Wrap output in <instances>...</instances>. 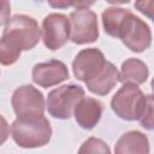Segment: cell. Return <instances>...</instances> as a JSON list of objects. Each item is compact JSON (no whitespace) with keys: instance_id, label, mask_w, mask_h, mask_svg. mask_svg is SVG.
Returning <instances> with one entry per match:
<instances>
[{"instance_id":"5bb4252c","label":"cell","mask_w":154,"mask_h":154,"mask_svg":"<svg viewBox=\"0 0 154 154\" xmlns=\"http://www.w3.org/2000/svg\"><path fill=\"white\" fill-rule=\"evenodd\" d=\"M149 76L148 66L137 58L126 59L120 67L119 72V82L122 83H134V84H143Z\"/></svg>"},{"instance_id":"8992f818","label":"cell","mask_w":154,"mask_h":154,"mask_svg":"<svg viewBox=\"0 0 154 154\" xmlns=\"http://www.w3.org/2000/svg\"><path fill=\"white\" fill-rule=\"evenodd\" d=\"M70 40L76 45H87L99 38L97 16L89 8L72 11L69 17Z\"/></svg>"},{"instance_id":"9c48e42d","label":"cell","mask_w":154,"mask_h":154,"mask_svg":"<svg viewBox=\"0 0 154 154\" xmlns=\"http://www.w3.org/2000/svg\"><path fill=\"white\" fill-rule=\"evenodd\" d=\"M70 40L69 18L63 13H49L42 20V41L49 51H58Z\"/></svg>"},{"instance_id":"7a4b0ae2","label":"cell","mask_w":154,"mask_h":154,"mask_svg":"<svg viewBox=\"0 0 154 154\" xmlns=\"http://www.w3.org/2000/svg\"><path fill=\"white\" fill-rule=\"evenodd\" d=\"M1 38L20 51H30L41 40V29L32 17L14 14L6 22Z\"/></svg>"},{"instance_id":"d6986e66","label":"cell","mask_w":154,"mask_h":154,"mask_svg":"<svg viewBox=\"0 0 154 154\" xmlns=\"http://www.w3.org/2000/svg\"><path fill=\"white\" fill-rule=\"evenodd\" d=\"M11 13V4L10 0H0V26L6 24L10 19Z\"/></svg>"},{"instance_id":"ffe728a7","label":"cell","mask_w":154,"mask_h":154,"mask_svg":"<svg viewBox=\"0 0 154 154\" xmlns=\"http://www.w3.org/2000/svg\"><path fill=\"white\" fill-rule=\"evenodd\" d=\"M10 136V125L7 120L0 114V146H2Z\"/></svg>"},{"instance_id":"7402d4cb","label":"cell","mask_w":154,"mask_h":154,"mask_svg":"<svg viewBox=\"0 0 154 154\" xmlns=\"http://www.w3.org/2000/svg\"><path fill=\"white\" fill-rule=\"evenodd\" d=\"M47 2H48L49 6L53 7V8H58V10L69 8L67 0H47Z\"/></svg>"},{"instance_id":"7c38bea8","label":"cell","mask_w":154,"mask_h":154,"mask_svg":"<svg viewBox=\"0 0 154 154\" xmlns=\"http://www.w3.org/2000/svg\"><path fill=\"white\" fill-rule=\"evenodd\" d=\"M148 137L141 131H129L123 134L114 146L116 154H148L149 153Z\"/></svg>"},{"instance_id":"5b68a950","label":"cell","mask_w":154,"mask_h":154,"mask_svg":"<svg viewBox=\"0 0 154 154\" xmlns=\"http://www.w3.org/2000/svg\"><path fill=\"white\" fill-rule=\"evenodd\" d=\"M85 96V91L81 85L70 83L60 85L48 93L46 108L53 118L70 119L73 116L76 105Z\"/></svg>"},{"instance_id":"30bf717a","label":"cell","mask_w":154,"mask_h":154,"mask_svg":"<svg viewBox=\"0 0 154 154\" xmlns=\"http://www.w3.org/2000/svg\"><path fill=\"white\" fill-rule=\"evenodd\" d=\"M31 77L34 83L42 88H49L57 85L64 81H67L70 75L67 66L60 60H48L38 63L32 67Z\"/></svg>"},{"instance_id":"9a60e30c","label":"cell","mask_w":154,"mask_h":154,"mask_svg":"<svg viewBox=\"0 0 154 154\" xmlns=\"http://www.w3.org/2000/svg\"><path fill=\"white\" fill-rule=\"evenodd\" d=\"M20 53H22L20 49L10 45L4 38H0V64L6 66L14 64L19 59Z\"/></svg>"},{"instance_id":"3957f363","label":"cell","mask_w":154,"mask_h":154,"mask_svg":"<svg viewBox=\"0 0 154 154\" xmlns=\"http://www.w3.org/2000/svg\"><path fill=\"white\" fill-rule=\"evenodd\" d=\"M148 96L149 94L144 95L137 84L123 83L111 100V108L124 120H138L144 112Z\"/></svg>"},{"instance_id":"4fadbf2b","label":"cell","mask_w":154,"mask_h":154,"mask_svg":"<svg viewBox=\"0 0 154 154\" xmlns=\"http://www.w3.org/2000/svg\"><path fill=\"white\" fill-rule=\"evenodd\" d=\"M118 82H119V71L111 61H107L103 71L96 78L87 82L85 87L90 93L103 96L107 95L116 87Z\"/></svg>"},{"instance_id":"603a6c76","label":"cell","mask_w":154,"mask_h":154,"mask_svg":"<svg viewBox=\"0 0 154 154\" xmlns=\"http://www.w3.org/2000/svg\"><path fill=\"white\" fill-rule=\"evenodd\" d=\"M108 4H113V5H123V4H129L130 0H105Z\"/></svg>"},{"instance_id":"44dd1931","label":"cell","mask_w":154,"mask_h":154,"mask_svg":"<svg viewBox=\"0 0 154 154\" xmlns=\"http://www.w3.org/2000/svg\"><path fill=\"white\" fill-rule=\"evenodd\" d=\"M96 0H67L69 7H75L76 10L79 8H89L91 5L95 4Z\"/></svg>"},{"instance_id":"277c9868","label":"cell","mask_w":154,"mask_h":154,"mask_svg":"<svg viewBox=\"0 0 154 154\" xmlns=\"http://www.w3.org/2000/svg\"><path fill=\"white\" fill-rule=\"evenodd\" d=\"M116 38H120L131 52L142 53L152 45V31L144 20L128 10L118 25Z\"/></svg>"},{"instance_id":"8fae6325","label":"cell","mask_w":154,"mask_h":154,"mask_svg":"<svg viewBox=\"0 0 154 154\" xmlns=\"http://www.w3.org/2000/svg\"><path fill=\"white\" fill-rule=\"evenodd\" d=\"M103 105L94 97H83L76 105L73 116L77 124L85 130L93 129L101 119Z\"/></svg>"},{"instance_id":"ac0fdd59","label":"cell","mask_w":154,"mask_h":154,"mask_svg":"<svg viewBox=\"0 0 154 154\" xmlns=\"http://www.w3.org/2000/svg\"><path fill=\"white\" fill-rule=\"evenodd\" d=\"M135 8L147 16L149 19L153 18V0H136Z\"/></svg>"},{"instance_id":"6da1fadb","label":"cell","mask_w":154,"mask_h":154,"mask_svg":"<svg viewBox=\"0 0 154 154\" xmlns=\"http://www.w3.org/2000/svg\"><path fill=\"white\" fill-rule=\"evenodd\" d=\"M11 136L18 147L38 148L49 142L52 128L43 114L35 117H17L11 125Z\"/></svg>"},{"instance_id":"e0dca14e","label":"cell","mask_w":154,"mask_h":154,"mask_svg":"<svg viewBox=\"0 0 154 154\" xmlns=\"http://www.w3.org/2000/svg\"><path fill=\"white\" fill-rule=\"evenodd\" d=\"M141 126H143L147 130H153V95L149 94L148 96V102L144 108L143 114L138 119Z\"/></svg>"},{"instance_id":"2e32d148","label":"cell","mask_w":154,"mask_h":154,"mask_svg":"<svg viewBox=\"0 0 154 154\" xmlns=\"http://www.w3.org/2000/svg\"><path fill=\"white\" fill-rule=\"evenodd\" d=\"M78 153H102V154H109L111 149L107 146V143L100 138L96 137H89L87 141L83 142L81 148L78 149Z\"/></svg>"},{"instance_id":"ba28073f","label":"cell","mask_w":154,"mask_h":154,"mask_svg":"<svg viewBox=\"0 0 154 154\" xmlns=\"http://www.w3.org/2000/svg\"><path fill=\"white\" fill-rule=\"evenodd\" d=\"M108 60L97 48H85L77 53L72 61V72L78 81L84 83L96 78L105 69Z\"/></svg>"},{"instance_id":"52a82bcc","label":"cell","mask_w":154,"mask_h":154,"mask_svg":"<svg viewBox=\"0 0 154 154\" xmlns=\"http://www.w3.org/2000/svg\"><path fill=\"white\" fill-rule=\"evenodd\" d=\"M11 105L17 117L42 116L46 107L43 94L31 84L17 88L12 94Z\"/></svg>"}]
</instances>
